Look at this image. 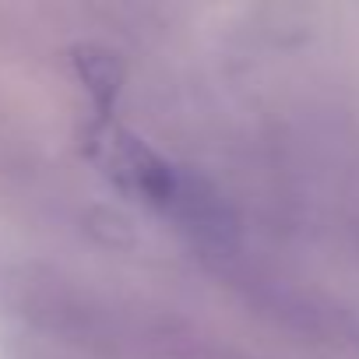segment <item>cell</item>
<instances>
[{"instance_id":"cell-1","label":"cell","mask_w":359,"mask_h":359,"mask_svg":"<svg viewBox=\"0 0 359 359\" xmlns=\"http://www.w3.org/2000/svg\"><path fill=\"white\" fill-rule=\"evenodd\" d=\"M88 155L102 165V172L116 187L155 208H172L184 201L180 172L165 158H158L141 137L109 120H99L95 130L88 134Z\"/></svg>"},{"instance_id":"cell-2","label":"cell","mask_w":359,"mask_h":359,"mask_svg":"<svg viewBox=\"0 0 359 359\" xmlns=\"http://www.w3.org/2000/svg\"><path fill=\"white\" fill-rule=\"evenodd\" d=\"M74 67H78L81 81L88 85V92L99 99V106H106V102L116 95L120 81H123L120 60H116L113 53L99 50V46H78V50H74Z\"/></svg>"}]
</instances>
